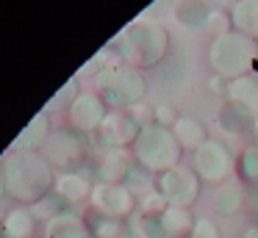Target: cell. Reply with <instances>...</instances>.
<instances>
[{"label":"cell","instance_id":"obj_1","mask_svg":"<svg viewBox=\"0 0 258 238\" xmlns=\"http://www.w3.org/2000/svg\"><path fill=\"white\" fill-rule=\"evenodd\" d=\"M208 64H211L214 75L225 77V81L252 75L258 69L255 39L241 31H228L222 36L211 39V44H208Z\"/></svg>","mask_w":258,"mask_h":238},{"label":"cell","instance_id":"obj_2","mask_svg":"<svg viewBox=\"0 0 258 238\" xmlns=\"http://www.w3.org/2000/svg\"><path fill=\"white\" fill-rule=\"evenodd\" d=\"M134 155L136 164L142 169L153 172V175H164V172L180 166L183 161V147L178 144L172 127H161V125H147L142 127L139 138L134 144Z\"/></svg>","mask_w":258,"mask_h":238},{"label":"cell","instance_id":"obj_3","mask_svg":"<svg viewBox=\"0 0 258 238\" xmlns=\"http://www.w3.org/2000/svg\"><path fill=\"white\" fill-rule=\"evenodd\" d=\"M122 44H125L122 55L134 58V64L139 69H150V66H158L167 58L169 47H172V39H169V31L161 22L139 20L125 31Z\"/></svg>","mask_w":258,"mask_h":238},{"label":"cell","instance_id":"obj_4","mask_svg":"<svg viewBox=\"0 0 258 238\" xmlns=\"http://www.w3.org/2000/svg\"><path fill=\"white\" fill-rule=\"evenodd\" d=\"M97 86H100V94L117 111L136 108L147 97V77L139 72V66H131V64H122V66H114V69L103 72L97 77Z\"/></svg>","mask_w":258,"mask_h":238},{"label":"cell","instance_id":"obj_5","mask_svg":"<svg viewBox=\"0 0 258 238\" xmlns=\"http://www.w3.org/2000/svg\"><path fill=\"white\" fill-rule=\"evenodd\" d=\"M191 169L197 172V177L203 180V186H222V183L233 180L236 175V155L230 152V147L225 141L208 138L206 144L191 152Z\"/></svg>","mask_w":258,"mask_h":238},{"label":"cell","instance_id":"obj_6","mask_svg":"<svg viewBox=\"0 0 258 238\" xmlns=\"http://www.w3.org/2000/svg\"><path fill=\"white\" fill-rule=\"evenodd\" d=\"M156 191H161V197L169 205L178 208H191L203 194V180L197 177V172L191 166H175V169L164 172L156 177Z\"/></svg>","mask_w":258,"mask_h":238},{"label":"cell","instance_id":"obj_7","mask_svg":"<svg viewBox=\"0 0 258 238\" xmlns=\"http://www.w3.org/2000/svg\"><path fill=\"white\" fill-rule=\"evenodd\" d=\"M92 199H95L97 208L106 210L111 219H125V216H131L136 208V194L131 191L128 186H122V183H103V186L95 188Z\"/></svg>","mask_w":258,"mask_h":238},{"label":"cell","instance_id":"obj_8","mask_svg":"<svg viewBox=\"0 0 258 238\" xmlns=\"http://www.w3.org/2000/svg\"><path fill=\"white\" fill-rule=\"evenodd\" d=\"M142 133V125L134 119L131 111H114L103 119V138L114 147H134Z\"/></svg>","mask_w":258,"mask_h":238},{"label":"cell","instance_id":"obj_9","mask_svg":"<svg viewBox=\"0 0 258 238\" xmlns=\"http://www.w3.org/2000/svg\"><path fill=\"white\" fill-rule=\"evenodd\" d=\"M247 205V188L241 186L239 180H228L222 183V186L214 188L211 194V208L217 216H225V219H230V216H239L241 210H244Z\"/></svg>","mask_w":258,"mask_h":238},{"label":"cell","instance_id":"obj_10","mask_svg":"<svg viewBox=\"0 0 258 238\" xmlns=\"http://www.w3.org/2000/svg\"><path fill=\"white\" fill-rule=\"evenodd\" d=\"M172 133H175V138H178V144L183 147V152H195L200 144L208 141L206 122L197 119V116H191V114H180L178 122L172 125Z\"/></svg>","mask_w":258,"mask_h":238},{"label":"cell","instance_id":"obj_11","mask_svg":"<svg viewBox=\"0 0 258 238\" xmlns=\"http://www.w3.org/2000/svg\"><path fill=\"white\" fill-rule=\"evenodd\" d=\"M230 103H236L239 108H244L252 119H258V81L255 75H244L236 77V81L228 83V97Z\"/></svg>","mask_w":258,"mask_h":238},{"label":"cell","instance_id":"obj_12","mask_svg":"<svg viewBox=\"0 0 258 238\" xmlns=\"http://www.w3.org/2000/svg\"><path fill=\"white\" fill-rule=\"evenodd\" d=\"M211 11L214 9L206 0H175V6H172L175 20L183 28H189V31H203L208 17H211Z\"/></svg>","mask_w":258,"mask_h":238},{"label":"cell","instance_id":"obj_13","mask_svg":"<svg viewBox=\"0 0 258 238\" xmlns=\"http://www.w3.org/2000/svg\"><path fill=\"white\" fill-rule=\"evenodd\" d=\"M217 125L222 127L228 136H250V127H252V116L247 114L244 108H239L236 103L225 100L222 108L217 114Z\"/></svg>","mask_w":258,"mask_h":238},{"label":"cell","instance_id":"obj_14","mask_svg":"<svg viewBox=\"0 0 258 238\" xmlns=\"http://www.w3.org/2000/svg\"><path fill=\"white\" fill-rule=\"evenodd\" d=\"M195 221H197V216L191 213V208L169 205L161 213V227H164V232H167V238H189Z\"/></svg>","mask_w":258,"mask_h":238},{"label":"cell","instance_id":"obj_15","mask_svg":"<svg viewBox=\"0 0 258 238\" xmlns=\"http://www.w3.org/2000/svg\"><path fill=\"white\" fill-rule=\"evenodd\" d=\"M230 20H233V31L258 39V0H233Z\"/></svg>","mask_w":258,"mask_h":238},{"label":"cell","instance_id":"obj_16","mask_svg":"<svg viewBox=\"0 0 258 238\" xmlns=\"http://www.w3.org/2000/svg\"><path fill=\"white\" fill-rule=\"evenodd\" d=\"M236 177L241 186L258 188V147L247 144L239 155H236Z\"/></svg>","mask_w":258,"mask_h":238},{"label":"cell","instance_id":"obj_17","mask_svg":"<svg viewBox=\"0 0 258 238\" xmlns=\"http://www.w3.org/2000/svg\"><path fill=\"white\" fill-rule=\"evenodd\" d=\"M103 119H106V108H103V103L95 94H86V97L78 100V105H75V122L81 127H95Z\"/></svg>","mask_w":258,"mask_h":238},{"label":"cell","instance_id":"obj_18","mask_svg":"<svg viewBox=\"0 0 258 238\" xmlns=\"http://www.w3.org/2000/svg\"><path fill=\"white\" fill-rule=\"evenodd\" d=\"M128 172H131V155H125V152L108 155V161H106V177H108V183H122L125 177H128Z\"/></svg>","mask_w":258,"mask_h":238},{"label":"cell","instance_id":"obj_19","mask_svg":"<svg viewBox=\"0 0 258 238\" xmlns=\"http://www.w3.org/2000/svg\"><path fill=\"white\" fill-rule=\"evenodd\" d=\"M233 31V20H230V11H222V9H214L211 17L206 22V33H211V39L222 36V33Z\"/></svg>","mask_w":258,"mask_h":238},{"label":"cell","instance_id":"obj_20","mask_svg":"<svg viewBox=\"0 0 258 238\" xmlns=\"http://www.w3.org/2000/svg\"><path fill=\"white\" fill-rule=\"evenodd\" d=\"M136 232H139L142 238H167V232H164V227H161V216H139Z\"/></svg>","mask_w":258,"mask_h":238},{"label":"cell","instance_id":"obj_21","mask_svg":"<svg viewBox=\"0 0 258 238\" xmlns=\"http://www.w3.org/2000/svg\"><path fill=\"white\" fill-rule=\"evenodd\" d=\"M139 208H142V216H161L164 210L169 208V202L161 197V191H150V194L142 197Z\"/></svg>","mask_w":258,"mask_h":238},{"label":"cell","instance_id":"obj_22","mask_svg":"<svg viewBox=\"0 0 258 238\" xmlns=\"http://www.w3.org/2000/svg\"><path fill=\"white\" fill-rule=\"evenodd\" d=\"M189 238H222V230H219V224L214 219L200 216V219L195 221V227H191Z\"/></svg>","mask_w":258,"mask_h":238},{"label":"cell","instance_id":"obj_23","mask_svg":"<svg viewBox=\"0 0 258 238\" xmlns=\"http://www.w3.org/2000/svg\"><path fill=\"white\" fill-rule=\"evenodd\" d=\"M178 111H175V105H156V125H161V127H172L175 122H178Z\"/></svg>","mask_w":258,"mask_h":238},{"label":"cell","instance_id":"obj_24","mask_svg":"<svg viewBox=\"0 0 258 238\" xmlns=\"http://www.w3.org/2000/svg\"><path fill=\"white\" fill-rule=\"evenodd\" d=\"M131 114H134V119L139 122L142 127H147V125H156V108H150L147 103H139L136 108H131Z\"/></svg>","mask_w":258,"mask_h":238},{"label":"cell","instance_id":"obj_25","mask_svg":"<svg viewBox=\"0 0 258 238\" xmlns=\"http://www.w3.org/2000/svg\"><path fill=\"white\" fill-rule=\"evenodd\" d=\"M228 83H230V81H225V77L214 75L211 81H208V89H211L217 97H228Z\"/></svg>","mask_w":258,"mask_h":238},{"label":"cell","instance_id":"obj_26","mask_svg":"<svg viewBox=\"0 0 258 238\" xmlns=\"http://www.w3.org/2000/svg\"><path fill=\"white\" fill-rule=\"evenodd\" d=\"M241 238H258V224H255V221H250V224L244 227V232H241Z\"/></svg>","mask_w":258,"mask_h":238},{"label":"cell","instance_id":"obj_27","mask_svg":"<svg viewBox=\"0 0 258 238\" xmlns=\"http://www.w3.org/2000/svg\"><path fill=\"white\" fill-rule=\"evenodd\" d=\"M250 144L258 147V119H252V127H250Z\"/></svg>","mask_w":258,"mask_h":238},{"label":"cell","instance_id":"obj_28","mask_svg":"<svg viewBox=\"0 0 258 238\" xmlns=\"http://www.w3.org/2000/svg\"><path fill=\"white\" fill-rule=\"evenodd\" d=\"M250 221H255V224H258V208H255V210H252V216H250Z\"/></svg>","mask_w":258,"mask_h":238},{"label":"cell","instance_id":"obj_29","mask_svg":"<svg viewBox=\"0 0 258 238\" xmlns=\"http://www.w3.org/2000/svg\"><path fill=\"white\" fill-rule=\"evenodd\" d=\"M252 75H255V81H258V69H255V72H252Z\"/></svg>","mask_w":258,"mask_h":238},{"label":"cell","instance_id":"obj_30","mask_svg":"<svg viewBox=\"0 0 258 238\" xmlns=\"http://www.w3.org/2000/svg\"><path fill=\"white\" fill-rule=\"evenodd\" d=\"M255 44H258V39H255Z\"/></svg>","mask_w":258,"mask_h":238}]
</instances>
